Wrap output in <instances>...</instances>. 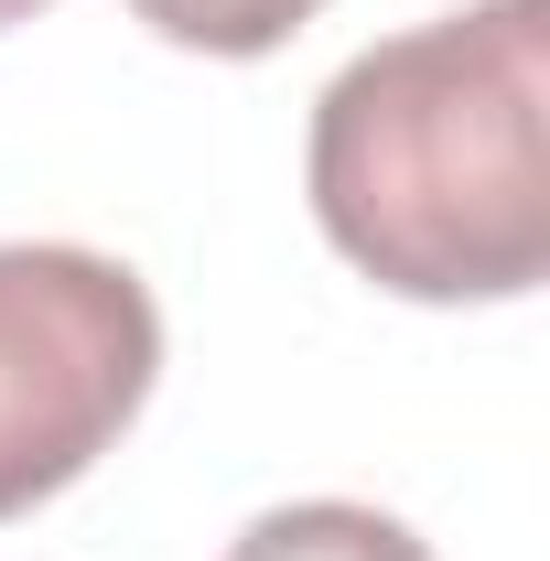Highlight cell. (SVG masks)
Here are the masks:
<instances>
[{
	"label": "cell",
	"mask_w": 550,
	"mask_h": 561,
	"mask_svg": "<svg viewBox=\"0 0 550 561\" xmlns=\"http://www.w3.org/2000/svg\"><path fill=\"white\" fill-rule=\"evenodd\" d=\"M130 22H151L162 44H184V55H271L291 44L324 0H119Z\"/></svg>",
	"instance_id": "4"
},
{
	"label": "cell",
	"mask_w": 550,
	"mask_h": 561,
	"mask_svg": "<svg viewBox=\"0 0 550 561\" xmlns=\"http://www.w3.org/2000/svg\"><path fill=\"white\" fill-rule=\"evenodd\" d=\"M33 11H55V0H0V33H11V22H33Z\"/></svg>",
	"instance_id": "5"
},
{
	"label": "cell",
	"mask_w": 550,
	"mask_h": 561,
	"mask_svg": "<svg viewBox=\"0 0 550 561\" xmlns=\"http://www.w3.org/2000/svg\"><path fill=\"white\" fill-rule=\"evenodd\" d=\"M227 561H432L389 518V507H356V496H302V507H271V518H249Z\"/></svg>",
	"instance_id": "3"
},
{
	"label": "cell",
	"mask_w": 550,
	"mask_h": 561,
	"mask_svg": "<svg viewBox=\"0 0 550 561\" xmlns=\"http://www.w3.org/2000/svg\"><path fill=\"white\" fill-rule=\"evenodd\" d=\"M550 0L367 44L313 98V216L400 302H518L550 271Z\"/></svg>",
	"instance_id": "1"
},
{
	"label": "cell",
	"mask_w": 550,
	"mask_h": 561,
	"mask_svg": "<svg viewBox=\"0 0 550 561\" xmlns=\"http://www.w3.org/2000/svg\"><path fill=\"white\" fill-rule=\"evenodd\" d=\"M162 378V313L98 249H0V518L66 496Z\"/></svg>",
	"instance_id": "2"
}]
</instances>
